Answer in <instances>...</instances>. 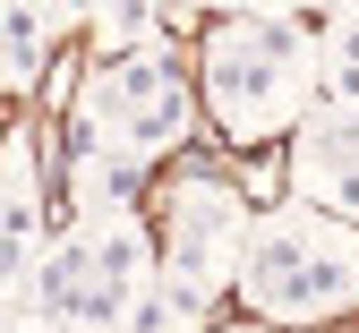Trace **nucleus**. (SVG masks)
Segmentation results:
<instances>
[{"mask_svg": "<svg viewBox=\"0 0 359 333\" xmlns=\"http://www.w3.org/2000/svg\"><path fill=\"white\" fill-rule=\"evenodd\" d=\"M86 248H95V282H120V291H146V282H154V265H146V231L128 222V214L95 222V231H86Z\"/></svg>", "mask_w": 359, "mask_h": 333, "instance_id": "obj_5", "label": "nucleus"}, {"mask_svg": "<svg viewBox=\"0 0 359 333\" xmlns=\"http://www.w3.org/2000/svg\"><path fill=\"white\" fill-rule=\"evenodd\" d=\"M231 240H240V197L222 179H180L171 188V240H163L171 257H163V273L214 299L231 282Z\"/></svg>", "mask_w": 359, "mask_h": 333, "instance_id": "obj_3", "label": "nucleus"}, {"mask_svg": "<svg viewBox=\"0 0 359 333\" xmlns=\"http://www.w3.org/2000/svg\"><path fill=\"white\" fill-rule=\"evenodd\" d=\"M60 26H69V9H9V26H0V43H9V52H0V69H9L18 94L43 86V60H52Z\"/></svg>", "mask_w": 359, "mask_h": 333, "instance_id": "obj_4", "label": "nucleus"}, {"mask_svg": "<svg viewBox=\"0 0 359 333\" xmlns=\"http://www.w3.org/2000/svg\"><path fill=\"white\" fill-rule=\"evenodd\" d=\"M299 34H308L299 9H231L205 34V103L240 146H257L265 128H283L299 60H308Z\"/></svg>", "mask_w": 359, "mask_h": 333, "instance_id": "obj_2", "label": "nucleus"}, {"mask_svg": "<svg viewBox=\"0 0 359 333\" xmlns=\"http://www.w3.org/2000/svg\"><path fill=\"white\" fill-rule=\"evenodd\" d=\"M325 94H334V111H359V60H334L325 52Z\"/></svg>", "mask_w": 359, "mask_h": 333, "instance_id": "obj_6", "label": "nucleus"}, {"mask_svg": "<svg viewBox=\"0 0 359 333\" xmlns=\"http://www.w3.org/2000/svg\"><path fill=\"white\" fill-rule=\"evenodd\" d=\"M240 299L265 325H308V316L351 308L359 299V231L317 214V205L274 214L240 257Z\"/></svg>", "mask_w": 359, "mask_h": 333, "instance_id": "obj_1", "label": "nucleus"}]
</instances>
